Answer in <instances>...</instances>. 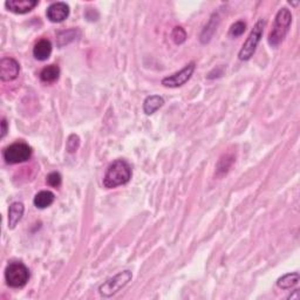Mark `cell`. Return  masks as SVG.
Wrapping results in <instances>:
<instances>
[{"mask_svg": "<svg viewBox=\"0 0 300 300\" xmlns=\"http://www.w3.org/2000/svg\"><path fill=\"white\" fill-rule=\"evenodd\" d=\"M131 178V168L125 159H116L109 164L104 177V186L107 189H114L125 186Z\"/></svg>", "mask_w": 300, "mask_h": 300, "instance_id": "6da1fadb", "label": "cell"}, {"mask_svg": "<svg viewBox=\"0 0 300 300\" xmlns=\"http://www.w3.org/2000/svg\"><path fill=\"white\" fill-rule=\"evenodd\" d=\"M291 23H292V14L287 8H282L278 11L274 19L272 30H271L268 41L271 47H278L290 31Z\"/></svg>", "mask_w": 300, "mask_h": 300, "instance_id": "7a4b0ae2", "label": "cell"}, {"mask_svg": "<svg viewBox=\"0 0 300 300\" xmlns=\"http://www.w3.org/2000/svg\"><path fill=\"white\" fill-rule=\"evenodd\" d=\"M5 279L10 287L22 289L30 281V271L23 263H11L5 270Z\"/></svg>", "mask_w": 300, "mask_h": 300, "instance_id": "3957f363", "label": "cell"}, {"mask_svg": "<svg viewBox=\"0 0 300 300\" xmlns=\"http://www.w3.org/2000/svg\"><path fill=\"white\" fill-rule=\"evenodd\" d=\"M264 27H265V22L263 19L258 20L256 25H254L253 30L251 31V33H250L248 39H246V41L243 44V46H242L241 48L239 54H238V56H239V59L242 61L251 59V56L254 54V52H256V49L258 47V44H259L262 40L263 33H264Z\"/></svg>", "mask_w": 300, "mask_h": 300, "instance_id": "277c9868", "label": "cell"}, {"mask_svg": "<svg viewBox=\"0 0 300 300\" xmlns=\"http://www.w3.org/2000/svg\"><path fill=\"white\" fill-rule=\"evenodd\" d=\"M131 278H133V274H131L130 271L118 272L114 277L107 279L104 284L98 287V293L105 298L112 297V295L116 294L118 291L128 284L131 281Z\"/></svg>", "mask_w": 300, "mask_h": 300, "instance_id": "5b68a950", "label": "cell"}, {"mask_svg": "<svg viewBox=\"0 0 300 300\" xmlns=\"http://www.w3.org/2000/svg\"><path fill=\"white\" fill-rule=\"evenodd\" d=\"M4 158L8 164L26 162L32 156V148L25 142H15L4 150Z\"/></svg>", "mask_w": 300, "mask_h": 300, "instance_id": "8992f818", "label": "cell"}, {"mask_svg": "<svg viewBox=\"0 0 300 300\" xmlns=\"http://www.w3.org/2000/svg\"><path fill=\"white\" fill-rule=\"evenodd\" d=\"M195 68H196L195 63H190L183 69H181L179 72L172 74V75L170 76L164 77V79L162 80V85L164 86V87H169V88L181 87V86L187 84V82L190 80V77L195 72Z\"/></svg>", "mask_w": 300, "mask_h": 300, "instance_id": "52a82bcc", "label": "cell"}, {"mask_svg": "<svg viewBox=\"0 0 300 300\" xmlns=\"http://www.w3.org/2000/svg\"><path fill=\"white\" fill-rule=\"evenodd\" d=\"M20 66L12 57H3L0 61V79L2 81H13L19 75Z\"/></svg>", "mask_w": 300, "mask_h": 300, "instance_id": "ba28073f", "label": "cell"}, {"mask_svg": "<svg viewBox=\"0 0 300 300\" xmlns=\"http://www.w3.org/2000/svg\"><path fill=\"white\" fill-rule=\"evenodd\" d=\"M46 15L49 22L52 23H63L64 20L68 18L69 15V6L66 3L59 2L49 5Z\"/></svg>", "mask_w": 300, "mask_h": 300, "instance_id": "9c48e42d", "label": "cell"}, {"mask_svg": "<svg viewBox=\"0 0 300 300\" xmlns=\"http://www.w3.org/2000/svg\"><path fill=\"white\" fill-rule=\"evenodd\" d=\"M39 2L36 0H7L5 6L8 11L15 14H25L31 12L35 6H38Z\"/></svg>", "mask_w": 300, "mask_h": 300, "instance_id": "30bf717a", "label": "cell"}, {"mask_svg": "<svg viewBox=\"0 0 300 300\" xmlns=\"http://www.w3.org/2000/svg\"><path fill=\"white\" fill-rule=\"evenodd\" d=\"M25 212V207L22 202H14L8 208V229H14L22 221Z\"/></svg>", "mask_w": 300, "mask_h": 300, "instance_id": "8fae6325", "label": "cell"}, {"mask_svg": "<svg viewBox=\"0 0 300 300\" xmlns=\"http://www.w3.org/2000/svg\"><path fill=\"white\" fill-rule=\"evenodd\" d=\"M52 53V44L51 41L47 39H41L35 44L34 48H33V55L36 60L45 61L51 56Z\"/></svg>", "mask_w": 300, "mask_h": 300, "instance_id": "7c38bea8", "label": "cell"}, {"mask_svg": "<svg viewBox=\"0 0 300 300\" xmlns=\"http://www.w3.org/2000/svg\"><path fill=\"white\" fill-rule=\"evenodd\" d=\"M54 199H55V196L52 191L43 190L35 195L33 203H34L36 208L46 209L48 207H51L53 202H54Z\"/></svg>", "mask_w": 300, "mask_h": 300, "instance_id": "4fadbf2b", "label": "cell"}, {"mask_svg": "<svg viewBox=\"0 0 300 300\" xmlns=\"http://www.w3.org/2000/svg\"><path fill=\"white\" fill-rule=\"evenodd\" d=\"M164 105V100L159 95L148 96L143 102V112L147 115H153L156 110H158Z\"/></svg>", "mask_w": 300, "mask_h": 300, "instance_id": "5bb4252c", "label": "cell"}, {"mask_svg": "<svg viewBox=\"0 0 300 300\" xmlns=\"http://www.w3.org/2000/svg\"><path fill=\"white\" fill-rule=\"evenodd\" d=\"M60 76V68L56 65H49L45 67L40 73V80L46 84L55 82Z\"/></svg>", "mask_w": 300, "mask_h": 300, "instance_id": "9a60e30c", "label": "cell"}, {"mask_svg": "<svg viewBox=\"0 0 300 300\" xmlns=\"http://www.w3.org/2000/svg\"><path fill=\"white\" fill-rule=\"evenodd\" d=\"M300 281V276L298 272L287 273L285 276L281 277L277 281V286L282 290H290L298 284Z\"/></svg>", "mask_w": 300, "mask_h": 300, "instance_id": "2e32d148", "label": "cell"}, {"mask_svg": "<svg viewBox=\"0 0 300 300\" xmlns=\"http://www.w3.org/2000/svg\"><path fill=\"white\" fill-rule=\"evenodd\" d=\"M76 30H68V31H63L57 33V46L59 47H64L66 45H68L69 43H72L73 40L76 39V34H77Z\"/></svg>", "mask_w": 300, "mask_h": 300, "instance_id": "e0dca14e", "label": "cell"}, {"mask_svg": "<svg viewBox=\"0 0 300 300\" xmlns=\"http://www.w3.org/2000/svg\"><path fill=\"white\" fill-rule=\"evenodd\" d=\"M233 161H235V158H233V156L231 155L227 154V155L222 156L218 161V164H217V172L221 175L227 174V171L231 168Z\"/></svg>", "mask_w": 300, "mask_h": 300, "instance_id": "ac0fdd59", "label": "cell"}, {"mask_svg": "<svg viewBox=\"0 0 300 300\" xmlns=\"http://www.w3.org/2000/svg\"><path fill=\"white\" fill-rule=\"evenodd\" d=\"M171 38H172V40H174V43L176 45H181L187 40V32L183 27L177 26V27H175L174 30H172Z\"/></svg>", "mask_w": 300, "mask_h": 300, "instance_id": "d6986e66", "label": "cell"}, {"mask_svg": "<svg viewBox=\"0 0 300 300\" xmlns=\"http://www.w3.org/2000/svg\"><path fill=\"white\" fill-rule=\"evenodd\" d=\"M80 147V138L77 135L72 134L69 135V137L67 138V143H66V149H67L68 153H75V151L79 149Z\"/></svg>", "mask_w": 300, "mask_h": 300, "instance_id": "ffe728a7", "label": "cell"}, {"mask_svg": "<svg viewBox=\"0 0 300 300\" xmlns=\"http://www.w3.org/2000/svg\"><path fill=\"white\" fill-rule=\"evenodd\" d=\"M245 30H246V24L244 22H237L230 27L229 34L230 36H232V38H238V36H241L242 34H243Z\"/></svg>", "mask_w": 300, "mask_h": 300, "instance_id": "44dd1931", "label": "cell"}, {"mask_svg": "<svg viewBox=\"0 0 300 300\" xmlns=\"http://www.w3.org/2000/svg\"><path fill=\"white\" fill-rule=\"evenodd\" d=\"M61 181H63V178H61V175L59 174V172H56V171L51 172V174L47 176V183L51 187H54V188L60 187Z\"/></svg>", "mask_w": 300, "mask_h": 300, "instance_id": "7402d4cb", "label": "cell"}, {"mask_svg": "<svg viewBox=\"0 0 300 300\" xmlns=\"http://www.w3.org/2000/svg\"><path fill=\"white\" fill-rule=\"evenodd\" d=\"M7 128H8L7 121L5 120V118H3V120H2V134H0V138L5 137V135L7 133Z\"/></svg>", "mask_w": 300, "mask_h": 300, "instance_id": "603a6c76", "label": "cell"}]
</instances>
